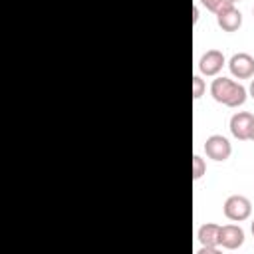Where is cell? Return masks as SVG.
I'll use <instances>...</instances> for the list:
<instances>
[{
  "label": "cell",
  "instance_id": "1",
  "mask_svg": "<svg viewBox=\"0 0 254 254\" xmlns=\"http://www.w3.org/2000/svg\"><path fill=\"white\" fill-rule=\"evenodd\" d=\"M210 95L214 101L226 105V107H240L246 101V87L240 81H234L230 77H216L210 83Z\"/></svg>",
  "mask_w": 254,
  "mask_h": 254
},
{
  "label": "cell",
  "instance_id": "2",
  "mask_svg": "<svg viewBox=\"0 0 254 254\" xmlns=\"http://www.w3.org/2000/svg\"><path fill=\"white\" fill-rule=\"evenodd\" d=\"M224 216L232 222H242V220H248L250 214H252V202L244 196V194H232L224 200Z\"/></svg>",
  "mask_w": 254,
  "mask_h": 254
},
{
  "label": "cell",
  "instance_id": "3",
  "mask_svg": "<svg viewBox=\"0 0 254 254\" xmlns=\"http://www.w3.org/2000/svg\"><path fill=\"white\" fill-rule=\"evenodd\" d=\"M204 153L212 161H226L232 155V145L224 135H210L204 141Z\"/></svg>",
  "mask_w": 254,
  "mask_h": 254
},
{
  "label": "cell",
  "instance_id": "4",
  "mask_svg": "<svg viewBox=\"0 0 254 254\" xmlns=\"http://www.w3.org/2000/svg\"><path fill=\"white\" fill-rule=\"evenodd\" d=\"M254 131V115L248 111H238L230 117V133L240 141H250Z\"/></svg>",
  "mask_w": 254,
  "mask_h": 254
},
{
  "label": "cell",
  "instance_id": "5",
  "mask_svg": "<svg viewBox=\"0 0 254 254\" xmlns=\"http://www.w3.org/2000/svg\"><path fill=\"white\" fill-rule=\"evenodd\" d=\"M228 69L236 79L254 77V58L246 52H238L228 60Z\"/></svg>",
  "mask_w": 254,
  "mask_h": 254
},
{
  "label": "cell",
  "instance_id": "6",
  "mask_svg": "<svg viewBox=\"0 0 254 254\" xmlns=\"http://www.w3.org/2000/svg\"><path fill=\"white\" fill-rule=\"evenodd\" d=\"M216 24L222 32H236L242 26V14L234 4H224L216 12Z\"/></svg>",
  "mask_w": 254,
  "mask_h": 254
},
{
  "label": "cell",
  "instance_id": "7",
  "mask_svg": "<svg viewBox=\"0 0 254 254\" xmlns=\"http://www.w3.org/2000/svg\"><path fill=\"white\" fill-rule=\"evenodd\" d=\"M224 64H226V58L220 50H208L198 60V71L202 75H218Z\"/></svg>",
  "mask_w": 254,
  "mask_h": 254
},
{
  "label": "cell",
  "instance_id": "8",
  "mask_svg": "<svg viewBox=\"0 0 254 254\" xmlns=\"http://www.w3.org/2000/svg\"><path fill=\"white\" fill-rule=\"evenodd\" d=\"M220 248L226 250H236L244 244V230L238 224H224L220 226V240H218Z\"/></svg>",
  "mask_w": 254,
  "mask_h": 254
},
{
  "label": "cell",
  "instance_id": "9",
  "mask_svg": "<svg viewBox=\"0 0 254 254\" xmlns=\"http://www.w3.org/2000/svg\"><path fill=\"white\" fill-rule=\"evenodd\" d=\"M196 238L202 246H218V240H220V224H214V222H204L198 232H196Z\"/></svg>",
  "mask_w": 254,
  "mask_h": 254
},
{
  "label": "cell",
  "instance_id": "10",
  "mask_svg": "<svg viewBox=\"0 0 254 254\" xmlns=\"http://www.w3.org/2000/svg\"><path fill=\"white\" fill-rule=\"evenodd\" d=\"M204 173H206V163H204V159H202L200 155H194V157H192V179L198 181V179H202Z\"/></svg>",
  "mask_w": 254,
  "mask_h": 254
},
{
  "label": "cell",
  "instance_id": "11",
  "mask_svg": "<svg viewBox=\"0 0 254 254\" xmlns=\"http://www.w3.org/2000/svg\"><path fill=\"white\" fill-rule=\"evenodd\" d=\"M204 93V79L200 75H192V97L200 99Z\"/></svg>",
  "mask_w": 254,
  "mask_h": 254
},
{
  "label": "cell",
  "instance_id": "12",
  "mask_svg": "<svg viewBox=\"0 0 254 254\" xmlns=\"http://www.w3.org/2000/svg\"><path fill=\"white\" fill-rule=\"evenodd\" d=\"M200 4L206 8V10H210V12H218L224 4H228V0H200Z\"/></svg>",
  "mask_w": 254,
  "mask_h": 254
},
{
  "label": "cell",
  "instance_id": "13",
  "mask_svg": "<svg viewBox=\"0 0 254 254\" xmlns=\"http://www.w3.org/2000/svg\"><path fill=\"white\" fill-rule=\"evenodd\" d=\"M196 254H220V248L218 246H202Z\"/></svg>",
  "mask_w": 254,
  "mask_h": 254
},
{
  "label": "cell",
  "instance_id": "14",
  "mask_svg": "<svg viewBox=\"0 0 254 254\" xmlns=\"http://www.w3.org/2000/svg\"><path fill=\"white\" fill-rule=\"evenodd\" d=\"M198 18H200V12H198V8L194 6V8H192V22L196 24V22H198Z\"/></svg>",
  "mask_w": 254,
  "mask_h": 254
},
{
  "label": "cell",
  "instance_id": "15",
  "mask_svg": "<svg viewBox=\"0 0 254 254\" xmlns=\"http://www.w3.org/2000/svg\"><path fill=\"white\" fill-rule=\"evenodd\" d=\"M248 93H250V95H252V97H254V79H252V81H250V87H248Z\"/></svg>",
  "mask_w": 254,
  "mask_h": 254
},
{
  "label": "cell",
  "instance_id": "16",
  "mask_svg": "<svg viewBox=\"0 0 254 254\" xmlns=\"http://www.w3.org/2000/svg\"><path fill=\"white\" fill-rule=\"evenodd\" d=\"M230 4H236V2H242V0H228Z\"/></svg>",
  "mask_w": 254,
  "mask_h": 254
},
{
  "label": "cell",
  "instance_id": "17",
  "mask_svg": "<svg viewBox=\"0 0 254 254\" xmlns=\"http://www.w3.org/2000/svg\"><path fill=\"white\" fill-rule=\"evenodd\" d=\"M252 234H254V222H252Z\"/></svg>",
  "mask_w": 254,
  "mask_h": 254
},
{
  "label": "cell",
  "instance_id": "18",
  "mask_svg": "<svg viewBox=\"0 0 254 254\" xmlns=\"http://www.w3.org/2000/svg\"><path fill=\"white\" fill-rule=\"evenodd\" d=\"M250 141H254V131H252V139H250Z\"/></svg>",
  "mask_w": 254,
  "mask_h": 254
},
{
  "label": "cell",
  "instance_id": "19",
  "mask_svg": "<svg viewBox=\"0 0 254 254\" xmlns=\"http://www.w3.org/2000/svg\"><path fill=\"white\" fill-rule=\"evenodd\" d=\"M252 14H254V10H252Z\"/></svg>",
  "mask_w": 254,
  "mask_h": 254
}]
</instances>
